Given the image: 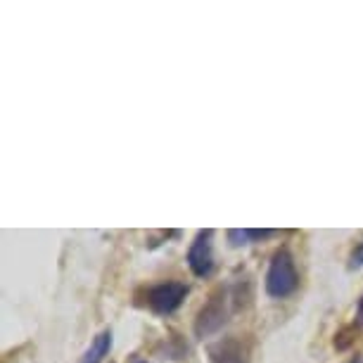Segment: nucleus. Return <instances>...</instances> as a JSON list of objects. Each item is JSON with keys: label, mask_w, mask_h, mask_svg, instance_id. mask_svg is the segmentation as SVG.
<instances>
[{"label": "nucleus", "mask_w": 363, "mask_h": 363, "mask_svg": "<svg viewBox=\"0 0 363 363\" xmlns=\"http://www.w3.org/2000/svg\"><path fill=\"white\" fill-rule=\"evenodd\" d=\"M190 287L181 280H162V283L147 285L135 294V304L145 306L155 316H171L174 311L181 309L186 301Z\"/></svg>", "instance_id": "obj_1"}, {"label": "nucleus", "mask_w": 363, "mask_h": 363, "mask_svg": "<svg viewBox=\"0 0 363 363\" xmlns=\"http://www.w3.org/2000/svg\"><path fill=\"white\" fill-rule=\"evenodd\" d=\"M233 306V294L230 285H218L214 292L209 294V299L202 304V309L195 316V337L197 340H207L211 335H216L221 328L228 323Z\"/></svg>", "instance_id": "obj_2"}, {"label": "nucleus", "mask_w": 363, "mask_h": 363, "mask_svg": "<svg viewBox=\"0 0 363 363\" xmlns=\"http://www.w3.org/2000/svg\"><path fill=\"white\" fill-rule=\"evenodd\" d=\"M299 287V271L294 255L287 247H280L271 257L269 271L264 278V290L271 299H287L297 292Z\"/></svg>", "instance_id": "obj_3"}, {"label": "nucleus", "mask_w": 363, "mask_h": 363, "mask_svg": "<svg viewBox=\"0 0 363 363\" xmlns=\"http://www.w3.org/2000/svg\"><path fill=\"white\" fill-rule=\"evenodd\" d=\"M186 262L197 278H207L214 271V230L207 228L197 233L195 240L190 242Z\"/></svg>", "instance_id": "obj_4"}, {"label": "nucleus", "mask_w": 363, "mask_h": 363, "mask_svg": "<svg viewBox=\"0 0 363 363\" xmlns=\"http://www.w3.org/2000/svg\"><path fill=\"white\" fill-rule=\"evenodd\" d=\"M209 363H250V352L238 337H225L209 347Z\"/></svg>", "instance_id": "obj_5"}, {"label": "nucleus", "mask_w": 363, "mask_h": 363, "mask_svg": "<svg viewBox=\"0 0 363 363\" xmlns=\"http://www.w3.org/2000/svg\"><path fill=\"white\" fill-rule=\"evenodd\" d=\"M273 235H278V230H271V228H230L225 233V238H228V245L230 247H247L252 242H262V240H269Z\"/></svg>", "instance_id": "obj_6"}, {"label": "nucleus", "mask_w": 363, "mask_h": 363, "mask_svg": "<svg viewBox=\"0 0 363 363\" xmlns=\"http://www.w3.org/2000/svg\"><path fill=\"white\" fill-rule=\"evenodd\" d=\"M109 349H112V330H102L95 335V340L91 342V347L86 349V354L81 356L79 363H102L105 361V356L109 354Z\"/></svg>", "instance_id": "obj_7"}, {"label": "nucleus", "mask_w": 363, "mask_h": 363, "mask_svg": "<svg viewBox=\"0 0 363 363\" xmlns=\"http://www.w3.org/2000/svg\"><path fill=\"white\" fill-rule=\"evenodd\" d=\"M356 340H359V325H347L342 328V330L335 335L333 340V347L337 349V352H347V349H352L356 345Z\"/></svg>", "instance_id": "obj_8"}, {"label": "nucleus", "mask_w": 363, "mask_h": 363, "mask_svg": "<svg viewBox=\"0 0 363 363\" xmlns=\"http://www.w3.org/2000/svg\"><path fill=\"white\" fill-rule=\"evenodd\" d=\"M349 271H359L363 269V240H359V242L354 245L352 252H349Z\"/></svg>", "instance_id": "obj_9"}, {"label": "nucleus", "mask_w": 363, "mask_h": 363, "mask_svg": "<svg viewBox=\"0 0 363 363\" xmlns=\"http://www.w3.org/2000/svg\"><path fill=\"white\" fill-rule=\"evenodd\" d=\"M356 323L363 325V294H361L359 304H356Z\"/></svg>", "instance_id": "obj_10"}, {"label": "nucleus", "mask_w": 363, "mask_h": 363, "mask_svg": "<svg viewBox=\"0 0 363 363\" xmlns=\"http://www.w3.org/2000/svg\"><path fill=\"white\" fill-rule=\"evenodd\" d=\"M349 363H361V359H352V361H349Z\"/></svg>", "instance_id": "obj_11"}, {"label": "nucleus", "mask_w": 363, "mask_h": 363, "mask_svg": "<svg viewBox=\"0 0 363 363\" xmlns=\"http://www.w3.org/2000/svg\"><path fill=\"white\" fill-rule=\"evenodd\" d=\"M135 363H147V361H135Z\"/></svg>", "instance_id": "obj_12"}]
</instances>
